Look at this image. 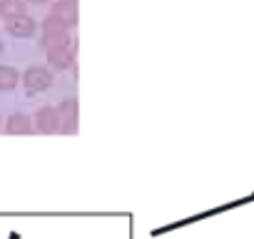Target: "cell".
I'll list each match as a JSON object with an SVG mask.
<instances>
[{"label": "cell", "mask_w": 254, "mask_h": 239, "mask_svg": "<svg viewBox=\"0 0 254 239\" xmlns=\"http://www.w3.org/2000/svg\"><path fill=\"white\" fill-rule=\"evenodd\" d=\"M5 130H8L10 135H28V132H33V120H30L25 112H15V115L8 117Z\"/></svg>", "instance_id": "cell-9"}, {"label": "cell", "mask_w": 254, "mask_h": 239, "mask_svg": "<svg viewBox=\"0 0 254 239\" xmlns=\"http://www.w3.org/2000/svg\"><path fill=\"white\" fill-rule=\"evenodd\" d=\"M25 3H33V5H48L50 0H25Z\"/></svg>", "instance_id": "cell-11"}, {"label": "cell", "mask_w": 254, "mask_h": 239, "mask_svg": "<svg viewBox=\"0 0 254 239\" xmlns=\"http://www.w3.org/2000/svg\"><path fill=\"white\" fill-rule=\"evenodd\" d=\"M60 3H67V5H77V0H60Z\"/></svg>", "instance_id": "cell-12"}, {"label": "cell", "mask_w": 254, "mask_h": 239, "mask_svg": "<svg viewBox=\"0 0 254 239\" xmlns=\"http://www.w3.org/2000/svg\"><path fill=\"white\" fill-rule=\"evenodd\" d=\"M20 15H28L25 0H0V20H15Z\"/></svg>", "instance_id": "cell-7"}, {"label": "cell", "mask_w": 254, "mask_h": 239, "mask_svg": "<svg viewBox=\"0 0 254 239\" xmlns=\"http://www.w3.org/2000/svg\"><path fill=\"white\" fill-rule=\"evenodd\" d=\"M58 115H60V132L72 135L77 132V100L67 97L58 105Z\"/></svg>", "instance_id": "cell-5"}, {"label": "cell", "mask_w": 254, "mask_h": 239, "mask_svg": "<svg viewBox=\"0 0 254 239\" xmlns=\"http://www.w3.org/2000/svg\"><path fill=\"white\" fill-rule=\"evenodd\" d=\"M20 82L25 85L28 92H43V90L50 87L53 75H50V70L43 67V65H30V67L23 72V80H20Z\"/></svg>", "instance_id": "cell-2"}, {"label": "cell", "mask_w": 254, "mask_h": 239, "mask_svg": "<svg viewBox=\"0 0 254 239\" xmlns=\"http://www.w3.org/2000/svg\"><path fill=\"white\" fill-rule=\"evenodd\" d=\"M23 75L13 65H0V92H10L20 85Z\"/></svg>", "instance_id": "cell-10"}, {"label": "cell", "mask_w": 254, "mask_h": 239, "mask_svg": "<svg viewBox=\"0 0 254 239\" xmlns=\"http://www.w3.org/2000/svg\"><path fill=\"white\" fill-rule=\"evenodd\" d=\"M5 30H8V35H13V38L28 40V38H33V35L38 33V23H35V18H30V15H20V18H15V20H8V23H5Z\"/></svg>", "instance_id": "cell-6"}, {"label": "cell", "mask_w": 254, "mask_h": 239, "mask_svg": "<svg viewBox=\"0 0 254 239\" xmlns=\"http://www.w3.org/2000/svg\"><path fill=\"white\" fill-rule=\"evenodd\" d=\"M0 55H3V40H0Z\"/></svg>", "instance_id": "cell-13"}, {"label": "cell", "mask_w": 254, "mask_h": 239, "mask_svg": "<svg viewBox=\"0 0 254 239\" xmlns=\"http://www.w3.org/2000/svg\"><path fill=\"white\" fill-rule=\"evenodd\" d=\"M45 48L50 45H58V43H70V28L63 25L55 15L48 13V18L43 20V40H40Z\"/></svg>", "instance_id": "cell-1"}, {"label": "cell", "mask_w": 254, "mask_h": 239, "mask_svg": "<svg viewBox=\"0 0 254 239\" xmlns=\"http://www.w3.org/2000/svg\"><path fill=\"white\" fill-rule=\"evenodd\" d=\"M0 122H3V115H0Z\"/></svg>", "instance_id": "cell-14"}, {"label": "cell", "mask_w": 254, "mask_h": 239, "mask_svg": "<svg viewBox=\"0 0 254 239\" xmlns=\"http://www.w3.org/2000/svg\"><path fill=\"white\" fill-rule=\"evenodd\" d=\"M75 60V48H72V40L70 43H58V45H50L48 48V62L50 67L55 70H67Z\"/></svg>", "instance_id": "cell-4"}, {"label": "cell", "mask_w": 254, "mask_h": 239, "mask_svg": "<svg viewBox=\"0 0 254 239\" xmlns=\"http://www.w3.org/2000/svg\"><path fill=\"white\" fill-rule=\"evenodd\" d=\"M35 130L43 132V135L60 132V115H58V107H53V105L38 107V112H35Z\"/></svg>", "instance_id": "cell-3"}, {"label": "cell", "mask_w": 254, "mask_h": 239, "mask_svg": "<svg viewBox=\"0 0 254 239\" xmlns=\"http://www.w3.org/2000/svg\"><path fill=\"white\" fill-rule=\"evenodd\" d=\"M50 15H55L63 25H67L70 30L77 25V5H67V3H60V0H58V3L50 8Z\"/></svg>", "instance_id": "cell-8"}]
</instances>
